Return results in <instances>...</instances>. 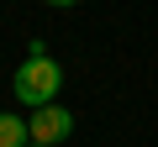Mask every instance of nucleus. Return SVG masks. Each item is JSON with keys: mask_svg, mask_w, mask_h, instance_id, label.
<instances>
[{"mask_svg": "<svg viewBox=\"0 0 158 147\" xmlns=\"http://www.w3.org/2000/svg\"><path fill=\"white\" fill-rule=\"evenodd\" d=\"M11 89H16V100H21V105H32V110H48V105H58L63 68H58L53 58H27V63L16 68Z\"/></svg>", "mask_w": 158, "mask_h": 147, "instance_id": "obj_1", "label": "nucleus"}, {"mask_svg": "<svg viewBox=\"0 0 158 147\" xmlns=\"http://www.w3.org/2000/svg\"><path fill=\"white\" fill-rule=\"evenodd\" d=\"M74 131V116L63 110V105H48V110H32V121H27V137L37 142V147H58L63 137Z\"/></svg>", "mask_w": 158, "mask_h": 147, "instance_id": "obj_2", "label": "nucleus"}, {"mask_svg": "<svg viewBox=\"0 0 158 147\" xmlns=\"http://www.w3.org/2000/svg\"><path fill=\"white\" fill-rule=\"evenodd\" d=\"M32 137H27V121L21 116H11V110H0V147H27Z\"/></svg>", "mask_w": 158, "mask_h": 147, "instance_id": "obj_3", "label": "nucleus"}, {"mask_svg": "<svg viewBox=\"0 0 158 147\" xmlns=\"http://www.w3.org/2000/svg\"><path fill=\"white\" fill-rule=\"evenodd\" d=\"M27 147H37V142H27Z\"/></svg>", "mask_w": 158, "mask_h": 147, "instance_id": "obj_4", "label": "nucleus"}]
</instances>
